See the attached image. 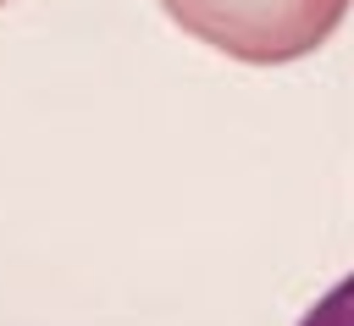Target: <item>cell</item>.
<instances>
[{"mask_svg":"<svg viewBox=\"0 0 354 326\" xmlns=\"http://www.w3.org/2000/svg\"><path fill=\"white\" fill-rule=\"evenodd\" d=\"M348 6L354 0H160L183 33L249 66H282L321 50Z\"/></svg>","mask_w":354,"mask_h":326,"instance_id":"obj_1","label":"cell"},{"mask_svg":"<svg viewBox=\"0 0 354 326\" xmlns=\"http://www.w3.org/2000/svg\"><path fill=\"white\" fill-rule=\"evenodd\" d=\"M299 326H354V271H348L337 287H326V293L304 309Z\"/></svg>","mask_w":354,"mask_h":326,"instance_id":"obj_2","label":"cell"},{"mask_svg":"<svg viewBox=\"0 0 354 326\" xmlns=\"http://www.w3.org/2000/svg\"><path fill=\"white\" fill-rule=\"evenodd\" d=\"M0 6H6V0H0Z\"/></svg>","mask_w":354,"mask_h":326,"instance_id":"obj_3","label":"cell"}]
</instances>
